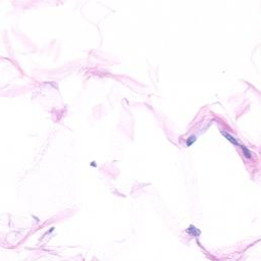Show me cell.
Wrapping results in <instances>:
<instances>
[{
  "label": "cell",
  "mask_w": 261,
  "mask_h": 261,
  "mask_svg": "<svg viewBox=\"0 0 261 261\" xmlns=\"http://www.w3.org/2000/svg\"><path fill=\"white\" fill-rule=\"evenodd\" d=\"M187 233L192 235L193 237H198V236L201 235V232L199 231L198 229H196L194 225H190V227L187 229Z\"/></svg>",
  "instance_id": "1"
},
{
  "label": "cell",
  "mask_w": 261,
  "mask_h": 261,
  "mask_svg": "<svg viewBox=\"0 0 261 261\" xmlns=\"http://www.w3.org/2000/svg\"><path fill=\"white\" fill-rule=\"evenodd\" d=\"M222 134H223V136H225V137H227V138L229 139V140L231 141L232 143H234V144H235V145H238L237 141H236L235 139L233 138V137H231V136H229V135L227 134V133H225V132H222Z\"/></svg>",
  "instance_id": "2"
},
{
  "label": "cell",
  "mask_w": 261,
  "mask_h": 261,
  "mask_svg": "<svg viewBox=\"0 0 261 261\" xmlns=\"http://www.w3.org/2000/svg\"><path fill=\"white\" fill-rule=\"evenodd\" d=\"M242 148H243V150H244L243 152H244V154H245V157H246V158H251V153L248 151V149H246L245 147H243V146H242Z\"/></svg>",
  "instance_id": "3"
}]
</instances>
